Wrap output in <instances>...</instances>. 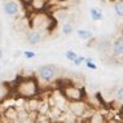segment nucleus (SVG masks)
<instances>
[{"mask_svg": "<svg viewBox=\"0 0 123 123\" xmlns=\"http://www.w3.org/2000/svg\"><path fill=\"white\" fill-rule=\"evenodd\" d=\"M58 76V68L53 64L43 65L36 70V78L43 83H52Z\"/></svg>", "mask_w": 123, "mask_h": 123, "instance_id": "f257e3e1", "label": "nucleus"}, {"mask_svg": "<svg viewBox=\"0 0 123 123\" xmlns=\"http://www.w3.org/2000/svg\"><path fill=\"white\" fill-rule=\"evenodd\" d=\"M17 89H18V93L22 97H32L38 92V84H36V82L32 78L31 79H24L18 84Z\"/></svg>", "mask_w": 123, "mask_h": 123, "instance_id": "f03ea898", "label": "nucleus"}, {"mask_svg": "<svg viewBox=\"0 0 123 123\" xmlns=\"http://www.w3.org/2000/svg\"><path fill=\"white\" fill-rule=\"evenodd\" d=\"M62 93L68 100L70 101H79V100H83L84 97V93H83V89L80 87H76V86H66L62 91Z\"/></svg>", "mask_w": 123, "mask_h": 123, "instance_id": "7ed1b4c3", "label": "nucleus"}, {"mask_svg": "<svg viewBox=\"0 0 123 123\" xmlns=\"http://www.w3.org/2000/svg\"><path fill=\"white\" fill-rule=\"evenodd\" d=\"M3 9H4V13L9 17H14L19 13V4L16 0H6L3 5Z\"/></svg>", "mask_w": 123, "mask_h": 123, "instance_id": "20e7f679", "label": "nucleus"}, {"mask_svg": "<svg viewBox=\"0 0 123 123\" xmlns=\"http://www.w3.org/2000/svg\"><path fill=\"white\" fill-rule=\"evenodd\" d=\"M69 109H70L71 114H74V117H84V111L87 110V105L82 100H79V101H71Z\"/></svg>", "mask_w": 123, "mask_h": 123, "instance_id": "39448f33", "label": "nucleus"}, {"mask_svg": "<svg viewBox=\"0 0 123 123\" xmlns=\"http://www.w3.org/2000/svg\"><path fill=\"white\" fill-rule=\"evenodd\" d=\"M26 40H27L31 45L40 44V43L43 42V34H42V31H40V30H38V29L30 30V31L27 32V35H26Z\"/></svg>", "mask_w": 123, "mask_h": 123, "instance_id": "423d86ee", "label": "nucleus"}, {"mask_svg": "<svg viewBox=\"0 0 123 123\" xmlns=\"http://www.w3.org/2000/svg\"><path fill=\"white\" fill-rule=\"evenodd\" d=\"M111 51L114 57H123V36L114 40V43L111 44Z\"/></svg>", "mask_w": 123, "mask_h": 123, "instance_id": "0eeeda50", "label": "nucleus"}, {"mask_svg": "<svg viewBox=\"0 0 123 123\" xmlns=\"http://www.w3.org/2000/svg\"><path fill=\"white\" fill-rule=\"evenodd\" d=\"M76 35L82 40H89V39L93 38V32L89 31V30H84V29H78L76 30Z\"/></svg>", "mask_w": 123, "mask_h": 123, "instance_id": "6e6552de", "label": "nucleus"}, {"mask_svg": "<svg viewBox=\"0 0 123 123\" xmlns=\"http://www.w3.org/2000/svg\"><path fill=\"white\" fill-rule=\"evenodd\" d=\"M89 16H91L92 21H101V19L104 18L102 12L100 11L98 8H96V6H93V8L89 9Z\"/></svg>", "mask_w": 123, "mask_h": 123, "instance_id": "1a4fd4ad", "label": "nucleus"}, {"mask_svg": "<svg viewBox=\"0 0 123 123\" xmlns=\"http://www.w3.org/2000/svg\"><path fill=\"white\" fill-rule=\"evenodd\" d=\"M114 11L118 17L123 18V0H117L114 3Z\"/></svg>", "mask_w": 123, "mask_h": 123, "instance_id": "9d476101", "label": "nucleus"}, {"mask_svg": "<svg viewBox=\"0 0 123 123\" xmlns=\"http://www.w3.org/2000/svg\"><path fill=\"white\" fill-rule=\"evenodd\" d=\"M61 31L64 35H70V34H73V31H74V26H73L70 22H65V24L61 26Z\"/></svg>", "mask_w": 123, "mask_h": 123, "instance_id": "9b49d317", "label": "nucleus"}, {"mask_svg": "<svg viewBox=\"0 0 123 123\" xmlns=\"http://www.w3.org/2000/svg\"><path fill=\"white\" fill-rule=\"evenodd\" d=\"M5 117L9 119V121H12V119H18V111L16 110L14 108H9L8 110L5 111Z\"/></svg>", "mask_w": 123, "mask_h": 123, "instance_id": "f8f14e48", "label": "nucleus"}, {"mask_svg": "<svg viewBox=\"0 0 123 123\" xmlns=\"http://www.w3.org/2000/svg\"><path fill=\"white\" fill-rule=\"evenodd\" d=\"M78 56H79V55H78V53H76L75 51H73V49H68V51L65 52V57L68 58L69 61H71V62L74 61V60L78 57Z\"/></svg>", "mask_w": 123, "mask_h": 123, "instance_id": "ddd939ff", "label": "nucleus"}, {"mask_svg": "<svg viewBox=\"0 0 123 123\" xmlns=\"http://www.w3.org/2000/svg\"><path fill=\"white\" fill-rule=\"evenodd\" d=\"M86 66H87V69H89V70H97V65H96V62L92 61L91 58L86 60Z\"/></svg>", "mask_w": 123, "mask_h": 123, "instance_id": "4468645a", "label": "nucleus"}, {"mask_svg": "<svg viewBox=\"0 0 123 123\" xmlns=\"http://www.w3.org/2000/svg\"><path fill=\"white\" fill-rule=\"evenodd\" d=\"M115 100L123 104V86L121 88H118V91L115 92Z\"/></svg>", "mask_w": 123, "mask_h": 123, "instance_id": "2eb2a0df", "label": "nucleus"}, {"mask_svg": "<svg viewBox=\"0 0 123 123\" xmlns=\"http://www.w3.org/2000/svg\"><path fill=\"white\" fill-rule=\"evenodd\" d=\"M86 60H87V58H86V57H84V56H82V55H79V56H78V57H76V58L74 60V61H73V64H74L75 66H79V65H82V64H83V62H86Z\"/></svg>", "mask_w": 123, "mask_h": 123, "instance_id": "dca6fc26", "label": "nucleus"}, {"mask_svg": "<svg viewBox=\"0 0 123 123\" xmlns=\"http://www.w3.org/2000/svg\"><path fill=\"white\" fill-rule=\"evenodd\" d=\"M22 55H24V57H25V58L31 60V58H34L35 56H36V53H35L34 51H25L24 53H22Z\"/></svg>", "mask_w": 123, "mask_h": 123, "instance_id": "f3484780", "label": "nucleus"}, {"mask_svg": "<svg viewBox=\"0 0 123 123\" xmlns=\"http://www.w3.org/2000/svg\"><path fill=\"white\" fill-rule=\"evenodd\" d=\"M5 96V87L1 82H0V98H3Z\"/></svg>", "mask_w": 123, "mask_h": 123, "instance_id": "a211bd4d", "label": "nucleus"}, {"mask_svg": "<svg viewBox=\"0 0 123 123\" xmlns=\"http://www.w3.org/2000/svg\"><path fill=\"white\" fill-rule=\"evenodd\" d=\"M1 58H3V51L0 49V61H1Z\"/></svg>", "mask_w": 123, "mask_h": 123, "instance_id": "6ab92c4d", "label": "nucleus"}]
</instances>
